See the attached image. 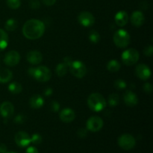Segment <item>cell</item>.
I'll list each match as a JSON object with an SVG mask.
<instances>
[{"instance_id":"obj_7","label":"cell","mask_w":153,"mask_h":153,"mask_svg":"<svg viewBox=\"0 0 153 153\" xmlns=\"http://www.w3.org/2000/svg\"><path fill=\"white\" fill-rule=\"evenodd\" d=\"M118 144L120 147L124 150H130L135 146L136 140L131 134H124L120 136L118 138Z\"/></svg>"},{"instance_id":"obj_16","label":"cell","mask_w":153,"mask_h":153,"mask_svg":"<svg viewBox=\"0 0 153 153\" xmlns=\"http://www.w3.org/2000/svg\"><path fill=\"white\" fill-rule=\"evenodd\" d=\"M60 119L64 123H70L76 118V113L71 108H64L60 112Z\"/></svg>"},{"instance_id":"obj_31","label":"cell","mask_w":153,"mask_h":153,"mask_svg":"<svg viewBox=\"0 0 153 153\" xmlns=\"http://www.w3.org/2000/svg\"><path fill=\"white\" fill-rule=\"evenodd\" d=\"M25 120H26V117L24 114H18L13 120L14 123H16V124H22L25 123Z\"/></svg>"},{"instance_id":"obj_3","label":"cell","mask_w":153,"mask_h":153,"mask_svg":"<svg viewBox=\"0 0 153 153\" xmlns=\"http://www.w3.org/2000/svg\"><path fill=\"white\" fill-rule=\"evenodd\" d=\"M113 40L117 47L126 48L130 43V35L126 30L119 29L114 34Z\"/></svg>"},{"instance_id":"obj_33","label":"cell","mask_w":153,"mask_h":153,"mask_svg":"<svg viewBox=\"0 0 153 153\" xmlns=\"http://www.w3.org/2000/svg\"><path fill=\"white\" fill-rule=\"evenodd\" d=\"M77 134L80 138H85L88 136V129L87 128H79L77 131Z\"/></svg>"},{"instance_id":"obj_30","label":"cell","mask_w":153,"mask_h":153,"mask_svg":"<svg viewBox=\"0 0 153 153\" xmlns=\"http://www.w3.org/2000/svg\"><path fill=\"white\" fill-rule=\"evenodd\" d=\"M42 137L39 134H34L31 137V143L34 145H39L42 143Z\"/></svg>"},{"instance_id":"obj_4","label":"cell","mask_w":153,"mask_h":153,"mask_svg":"<svg viewBox=\"0 0 153 153\" xmlns=\"http://www.w3.org/2000/svg\"><path fill=\"white\" fill-rule=\"evenodd\" d=\"M32 77L40 82H46L52 78V72L45 66H40L34 68Z\"/></svg>"},{"instance_id":"obj_34","label":"cell","mask_w":153,"mask_h":153,"mask_svg":"<svg viewBox=\"0 0 153 153\" xmlns=\"http://www.w3.org/2000/svg\"><path fill=\"white\" fill-rule=\"evenodd\" d=\"M50 105H51L50 106L51 110H52L53 112H55V113H56V112H58V111H59L60 104L58 102L53 101L52 103H51Z\"/></svg>"},{"instance_id":"obj_6","label":"cell","mask_w":153,"mask_h":153,"mask_svg":"<svg viewBox=\"0 0 153 153\" xmlns=\"http://www.w3.org/2000/svg\"><path fill=\"white\" fill-rule=\"evenodd\" d=\"M70 71L75 77L82 79L86 75L87 68L83 62L80 61H73L69 66Z\"/></svg>"},{"instance_id":"obj_11","label":"cell","mask_w":153,"mask_h":153,"mask_svg":"<svg viewBox=\"0 0 153 153\" xmlns=\"http://www.w3.org/2000/svg\"><path fill=\"white\" fill-rule=\"evenodd\" d=\"M14 140L19 147H27L31 143V137L25 131H19L15 134Z\"/></svg>"},{"instance_id":"obj_38","label":"cell","mask_w":153,"mask_h":153,"mask_svg":"<svg viewBox=\"0 0 153 153\" xmlns=\"http://www.w3.org/2000/svg\"><path fill=\"white\" fill-rule=\"evenodd\" d=\"M57 0H42L43 3L47 6H52L56 2Z\"/></svg>"},{"instance_id":"obj_20","label":"cell","mask_w":153,"mask_h":153,"mask_svg":"<svg viewBox=\"0 0 153 153\" xmlns=\"http://www.w3.org/2000/svg\"><path fill=\"white\" fill-rule=\"evenodd\" d=\"M13 77V73L8 69H2L0 70V83H7Z\"/></svg>"},{"instance_id":"obj_42","label":"cell","mask_w":153,"mask_h":153,"mask_svg":"<svg viewBox=\"0 0 153 153\" xmlns=\"http://www.w3.org/2000/svg\"><path fill=\"white\" fill-rule=\"evenodd\" d=\"M6 153H17V152H7Z\"/></svg>"},{"instance_id":"obj_2","label":"cell","mask_w":153,"mask_h":153,"mask_svg":"<svg viewBox=\"0 0 153 153\" xmlns=\"http://www.w3.org/2000/svg\"><path fill=\"white\" fill-rule=\"evenodd\" d=\"M88 105L90 109L93 111L100 112L105 108L106 102L101 94L98 93H94L88 97Z\"/></svg>"},{"instance_id":"obj_14","label":"cell","mask_w":153,"mask_h":153,"mask_svg":"<svg viewBox=\"0 0 153 153\" xmlns=\"http://www.w3.org/2000/svg\"><path fill=\"white\" fill-rule=\"evenodd\" d=\"M123 100L126 105L129 107H134L138 102L137 96L131 91H126L123 95Z\"/></svg>"},{"instance_id":"obj_25","label":"cell","mask_w":153,"mask_h":153,"mask_svg":"<svg viewBox=\"0 0 153 153\" xmlns=\"http://www.w3.org/2000/svg\"><path fill=\"white\" fill-rule=\"evenodd\" d=\"M18 26L17 21L14 19H9L6 21L5 25H4V28L7 31H13L16 29Z\"/></svg>"},{"instance_id":"obj_41","label":"cell","mask_w":153,"mask_h":153,"mask_svg":"<svg viewBox=\"0 0 153 153\" xmlns=\"http://www.w3.org/2000/svg\"><path fill=\"white\" fill-rule=\"evenodd\" d=\"M72 61H72L71 58H70V57H65V58H64V60H63V62L65 63V64L68 66V67L70 65V64L72 63Z\"/></svg>"},{"instance_id":"obj_22","label":"cell","mask_w":153,"mask_h":153,"mask_svg":"<svg viewBox=\"0 0 153 153\" xmlns=\"http://www.w3.org/2000/svg\"><path fill=\"white\" fill-rule=\"evenodd\" d=\"M67 70H68V66H67L64 62H61L59 63V64L56 66L55 72H56V74L58 75L59 77H63V76H64L67 74Z\"/></svg>"},{"instance_id":"obj_24","label":"cell","mask_w":153,"mask_h":153,"mask_svg":"<svg viewBox=\"0 0 153 153\" xmlns=\"http://www.w3.org/2000/svg\"><path fill=\"white\" fill-rule=\"evenodd\" d=\"M121 67V64H120L119 61L116 60H111L109 61L107 64V69L109 72L111 73H115V72L119 71Z\"/></svg>"},{"instance_id":"obj_21","label":"cell","mask_w":153,"mask_h":153,"mask_svg":"<svg viewBox=\"0 0 153 153\" xmlns=\"http://www.w3.org/2000/svg\"><path fill=\"white\" fill-rule=\"evenodd\" d=\"M8 45V35L5 31L0 28V52L4 50Z\"/></svg>"},{"instance_id":"obj_23","label":"cell","mask_w":153,"mask_h":153,"mask_svg":"<svg viewBox=\"0 0 153 153\" xmlns=\"http://www.w3.org/2000/svg\"><path fill=\"white\" fill-rule=\"evenodd\" d=\"M8 91L13 94H19L22 92V87L19 82H13L8 85Z\"/></svg>"},{"instance_id":"obj_27","label":"cell","mask_w":153,"mask_h":153,"mask_svg":"<svg viewBox=\"0 0 153 153\" xmlns=\"http://www.w3.org/2000/svg\"><path fill=\"white\" fill-rule=\"evenodd\" d=\"M120 98L119 96L117 94H112L108 97V103L109 105L111 107H115L119 104Z\"/></svg>"},{"instance_id":"obj_18","label":"cell","mask_w":153,"mask_h":153,"mask_svg":"<svg viewBox=\"0 0 153 153\" xmlns=\"http://www.w3.org/2000/svg\"><path fill=\"white\" fill-rule=\"evenodd\" d=\"M115 22L120 27H123L127 24L128 21V15L124 10H120L117 12L115 15Z\"/></svg>"},{"instance_id":"obj_1","label":"cell","mask_w":153,"mask_h":153,"mask_svg":"<svg viewBox=\"0 0 153 153\" xmlns=\"http://www.w3.org/2000/svg\"><path fill=\"white\" fill-rule=\"evenodd\" d=\"M45 25L39 19H29L24 24L22 33L29 40H37L41 37L45 32Z\"/></svg>"},{"instance_id":"obj_9","label":"cell","mask_w":153,"mask_h":153,"mask_svg":"<svg viewBox=\"0 0 153 153\" xmlns=\"http://www.w3.org/2000/svg\"><path fill=\"white\" fill-rule=\"evenodd\" d=\"M78 20L81 25L85 27H91L95 23V18L94 15L88 11H83L79 13Z\"/></svg>"},{"instance_id":"obj_13","label":"cell","mask_w":153,"mask_h":153,"mask_svg":"<svg viewBox=\"0 0 153 153\" xmlns=\"http://www.w3.org/2000/svg\"><path fill=\"white\" fill-rule=\"evenodd\" d=\"M14 113V107L10 102H4L0 105V114L4 119H9Z\"/></svg>"},{"instance_id":"obj_26","label":"cell","mask_w":153,"mask_h":153,"mask_svg":"<svg viewBox=\"0 0 153 153\" xmlns=\"http://www.w3.org/2000/svg\"><path fill=\"white\" fill-rule=\"evenodd\" d=\"M88 38L91 43H97L100 40V34L98 31L95 30H91L88 34Z\"/></svg>"},{"instance_id":"obj_39","label":"cell","mask_w":153,"mask_h":153,"mask_svg":"<svg viewBox=\"0 0 153 153\" xmlns=\"http://www.w3.org/2000/svg\"><path fill=\"white\" fill-rule=\"evenodd\" d=\"M52 93H53V91H52V88H47L44 91V95L46 96V97H49V96L52 95Z\"/></svg>"},{"instance_id":"obj_10","label":"cell","mask_w":153,"mask_h":153,"mask_svg":"<svg viewBox=\"0 0 153 153\" xmlns=\"http://www.w3.org/2000/svg\"><path fill=\"white\" fill-rule=\"evenodd\" d=\"M20 61V55L16 51L12 50L6 53L4 58V64L9 67H14L17 65Z\"/></svg>"},{"instance_id":"obj_29","label":"cell","mask_w":153,"mask_h":153,"mask_svg":"<svg viewBox=\"0 0 153 153\" xmlns=\"http://www.w3.org/2000/svg\"><path fill=\"white\" fill-rule=\"evenodd\" d=\"M126 82L123 79H117L114 82V87L117 90H123L126 88Z\"/></svg>"},{"instance_id":"obj_8","label":"cell","mask_w":153,"mask_h":153,"mask_svg":"<svg viewBox=\"0 0 153 153\" xmlns=\"http://www.w3.org/2000/svg\"><path fill=\"white\" fill-rule=\"evenodd\" d=\"M103 126V120L102 118L97 116L91 117L87 120L86 127L87 129L92 132H97L100 131Z\"/></svg>"},{"instance_id":"obj_12","label":"cell","mask_w":153,"mask_h":153,"mask_svg":"<svg viewBox=\"0 0 153 153\" xmlns=\"http://www.w3.org/2000/svg\"><path fill=\"white\" fill-rule=\"evenodd\" d=\"M135 74L141 80H147L150 78L152 73L148 66L144 64H140L137 65L135 68Z\"/></svg>"},{"instance_id":"obj_35","label":"cell","mask_w":153,"mask_h":153,"mask_svg":"<svg viewBox=\"0 0 153 153\" xmlns=\"http://www.w3.org/2000/svg\"><path fill=\"white\" fill-rule=\"evenodd\" d=\"M143 53H144V55H146V56H152L153 54V47L152 45H149V46H146V47L145 48L144 51H143Z\"/></svg>"},{"instance_id":"obj_17","label":"cell","mask_w":153,"mask_h":153,"mask_svg":"<svg viewBox=\"0 0 153 153\" xmlns=\"http://www.w3.org/2000/svg\"><path fill=\"white\" fill-rule=\"evenodd\" d=\"M130 20H131V24L134 26L140 27L145 22L144 15L140 10H136V11H134L132 13L131 18H130Z\"/></svg>"},{"instance_id":"obj_28","label":"cell","mask_w":153,"mask_h":153,"mask_svg":"<svg viewBox=\"0 0 153 153\" xmlns=\"http://www.w3.org/2000/svg\"><path fill=\"white\" fill-rule=\"evenodd\" d=\"M6 3L8 7L11 9H17L21 5L20 0H7Z\"/></svg>"},{"instance_id":"obj_32","label":"cell","mask_w":153,"mask_h":153,"mask_svg":"<svg viewBox=\"0 0 153 153\" xmlns=\"http://www.w3.org/2000/svg\"><path fill=\"white\" fill-rule=\"evenodd\" d=\"M29 7L31 9H38L40 7V0H30L29 1Z\"/></svg>"},{"instance_id":"obj_15","label":"cell","mask_w":153,"mask_h":153,"mask_svg":"<svg viewBox=\"0 0 153 153\" xmlns=\"http://www.w3.org/2000/svg\"><path fill=\"white\" fill-rule=\"evenodd\" d=\"M26 59L30 64L36 65V64H39L41 63L42 60H43V55L39 51L32 50L28 52L26 55Z\"/></svg>"},{"instance_id":"obj_19","label":"cell","mask_w":153,"mask_h":153,"mask_svg":"<svg viewBox=\"0 0 153 153\" xmlns=\"http://www.w3.org/2000/svg\"><path fill=\"white\" fill-rule=\"evenodd\" d=\"M44 104V101L41 96L40 95H34L31 97L29 100V105L31 108L38 109L40 108Z\"/></svg>"},{"instance_id":"obj_36","label":"cell","mask_w":153,"mask_h":153,"mask_svg":"<svg viewBox=\"0 0 153 153\" xmlns=\"http://www.w3.org/2000/svg\"><path fill=\"white\" fill-rule=\"evenodd\" d=\"M143 91H144V92L146 93V94H150L152 91V85L149 83H148V82L145 83L144 85H143Z\"/></svg>"},{"instance_id":"obj_40","label":"cell","mask_w":153,"mask_h":153,"mask_svg":"<svg viewBox=\"0 0 153 153\" xmlns=\"http://www.w3.org/2000/svg\"><path fill=\"white\" fill-rule=\"evenodd\" d=\"M7 152V146L4 143H0V153Z\"/></svg>"},{"instance_id":"obj_37","label":"cell","mask_w":153,"mask_h":153,"mask_svg":"<svg viewBox=\"0 0 153 153\" xmlns=\"http://www.w3.org/2000/svg\"><path fill=\"white\" fill-rule=\"evenodd\" d=\"M25 153H39V152L37 148L34 146H29L28 148H27Z\"/></svg>"},{"instance_id":"obj_5","label":"cell","mask_w":153,"mask_h":153,"mask_svg":"<svg viewBox=\"0 0 153 153\" xmlns=\"http://www.w3.org/2000/svg\"><path fill=\"white\" fill-rule=\"evenodd\" d=\"M139 57H140V55H139L138 51L135 49H128L125 50L121 55L122 61L126 66H131L135 64L138 61Z\"/></svg>"}]
</instances>
